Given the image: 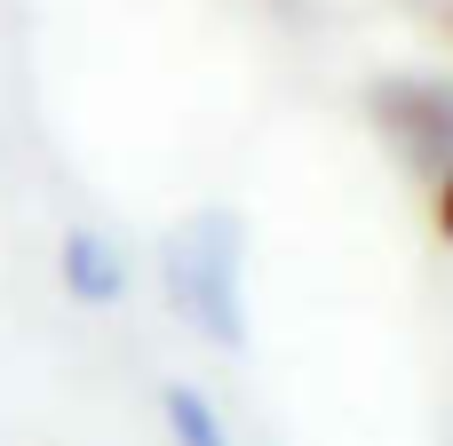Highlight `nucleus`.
Masks as SVG:
<instances>
[{
  "label": "nucleus",
  "instance_id": "obj_1",
  "mask_svg": "<svg viewBox=\"0 0 453 446\" xmlns=\"http://www.w3.org/2000/svg\"><path fill=\"white\" fill-rule=\"evenodd\" d=\"M159 287H167V303L191 319V335L239 351V343H247V255H239V215H231V207H199V215L167 239Z\"/></svg>",
  "mask_w": 453,
  "mask_h": 446
},
{
  "label": "nucleus",
  "instance_id": "obj_2",
  "mask_svg": "<svg viewBox=\"0 0 453 446\" xmlns=\"http://www.w3.org/2000/svg\"><path fill=\"white\" fill-rule=\"evenodd\" d=\"M56 271H64V295H72V303L111 311V303L127 295V255H119L104 231H88V223H72V231L56 239Z\"/></svg>",
  "mask_w": 453,
  "mask_h": 446
},
{
  "label": "nucleus",
  "instance_id": "obj_3",
  "mask_svg": "<svg viewBox=\"0 0 453 446\" xmlns=\"http://www.w3.org/2000/svg\"><path fill=\"white\" fill-rule=\"evenodd\" d=\"M159 415H167L175 446H231L223 415H215V399H207V391H191V383H159Z\"/></svg>",
  "mask_w": 453,
  "mask_h": 446
},
{
  "label": "nucleus",
  "instance_id": "obj_4",
  "mask_svg": "<svg viewBox=\"0 0 453 446\" xmlns=\"http://www.w3.org/2000/svg\"><path fill=\"white\" fill-rule=\"evenodd\" d=\"M438 223H446V239H453V176H446V192H438Z\"/></svg>",
  "mask_w": 453,
  "mask_h": 446
}]
</instances>
